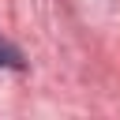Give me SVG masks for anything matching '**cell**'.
<instances>
[{
    "instance_id": "cell-1",
    "label": "cell",
    "mask_w": 120,
    "mask_h": 120,
    "mask_svg": "<svg viewBox=\"0 0 120 120\" xmlns=\"http://www.w3.org/2000/svg\"><path fill=\"white\" fill-rule=\"evenodd\" d=\"M0 68H11V71H22V68H26L19 45H11L8 38H0Z\"/></svg>"
}]
</instances>
